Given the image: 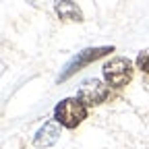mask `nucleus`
<instances>
[{
	"instance_id": "1",
	"label": "nucleus",
	"mask_w": 149,
	"mask_h": 149,
	"mask_svg": "<svg viewBox=\"0 0 149 149\" xmlns=\"http://www.w3.org/2000/svg\"><path fill=\"white\" fill-rule=\"evenodd\" d=\"M89 114L87 106L79 97H64L54 108V120L64 128H77Z\"/></svg>"
},
{
	"instance_id": "4",
	"label": "nucleus",
	"mask_w": 149,
	"mask_h": 149,
	"mask_svg": "<svg viewBox=\"0 0 149 149\" xmlns=\"http://www.w3.org/2000/svg\"><path fill=\"white\" fill-rule=\"evenodd\" d=\"M110 85L104 83L102 79H95V77H91V79H85L81 85H79V93H77V97L85 104V106H100L104 104L108 97H110Z\"/></svg>"
},
{
	"instance_id": "5",
	"label": "nucleus",
	"mask_w": 149,
	"mask_h": 149,
	"mask_svg": "<svg viewBox=\"0 0 149 149\" xmlns=\"http://www.w3.org/2000/svg\"><path fill=\"white\" fill-rule=\"evenodd\" d=\"M54 10H56V17L62 23H81L83 21V10L72 0H56Z\"/></svg>"
},
{
	"instance_id": "7",
	"label": "nucleus",
	"mask_w": 149,
	"mask_h": 149,
	"mask_svg": "<svg viewBox=\"0 0 149 149\" xmlns=\"http://www.w3.org/2000/svg\"><path fill=\"white\" fill-rule=\"evenodd\" d=\"M135 64H137V68H139V70H143V72H147V74H149V48L139 52Z\"/></svg>"
},
{
	"instance_id": "6",
	"label": "nucleus",
	"mask_w": 149,
	"mask_h": 149,
	"mask_svg": "<svg viewBox=\"0 0 149 149\" xmlns=\"http://www.w3.org/2000/svg\"><path fill=\"white\" fill-rule=\"evenodd\" d=\"M58 139H60V124L56 122V120H50V122H46V124L35 133L33 145L46 149V147H52Z\"/></svg>"
},
{
	"instance_id": "3",
	"label": "nucleus",
	"mask_w": 149,
	"mask_h": 149,
	"mask_svg": "<svg viewBox=\"0 0 149 149\" xmlns=\"http://www.w3.org/2000/svg\"><path fill=\"white\" fill-rule=\"evenodd\" d=\"M110 52H114V46H97V48H85L81 50L74 58H70L64 66V70L58 74V83H64L66 79H70L74 72H79L81 68H85L87 64L95 62L100 58H104V56H108Z\"/></svg>"
},
{
	"instance_id": "2",
	"label": "nucleus",
	"mask_w": 149,
	"mask_h": 149,
	"mask_svg": "<svg viewBox=\"0 0 149 149\" xmlns=\"http://www.w3.org/2000/svg\"><path fill=\"white\" fill-rule=\"evenodd\" d=\"M102 74H104V79H106V83L110 87L122 89V87H126L130 81H133L135 64L128 58H124V56H116V58H112V60H108L104 64Z\"/></svg>"
}]
</instances>
